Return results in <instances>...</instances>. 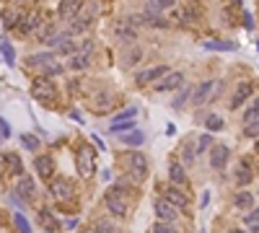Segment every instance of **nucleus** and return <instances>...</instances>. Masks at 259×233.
<instances>
[{"instance_id": "a211bd4d", "label": "nucleus", "mask_w": 259, "mask_h": 233, "mask_svg": "<svg viewBox=\"0 0 259 233\" xmlns=\"http://www.w3.org/2000/svg\"><path fill=\"white\" fill-rule=\"evenodd\" d=\"M114 99H117L114 93H99V96L91 99V109H94V112H109Z\"/></svg>"}, {"instance_id": "39448f33", "label": "nucleus", "mask_w": 259, "mask_h": 233, "mask_svg": "<svg viewBox=\"0 0 259 233\" xmlns=\"http://www.w3.org/2000/svg\"><path fill=\"white\" fill-rule=\"evenodd\" d=\"M125 161H127V168H130V174L135 176V181H143L148 176V161H145L143 153H127Z\"/></svg>"}, {"instance_id": "423d86ee", "label": "nucleus", "mask_w": 259, "mask_h": 233, "mask_svg": "<svg viewBox=\"0 0 259 233\" xmlns=\"http://www.w3.org/2000/svg\"><path fill=\"white\" fill-rule=\"evenodd\" d=\"M169 73H171L169 65H156V68H148V70H143V73L135 75V83H138V86H148V83L163 81V78L169 75Z\"/></svg>"}, {"instance_id": "c03bdc74", "label": "nucleus", "mask_w": 259, "mask_h": 233, "mask_svg": "<svg viewBox=\"0 0 259 233\" xmlns=\"http://www.w3.org/2000/svg\"><path fill=\"white\" fill-rule=\"evenodd\" d=\"M132 127H135V119L132 122H117V124H112V132H127Z\"/></svg>"}, {"instance_id": "0eeeda50", "label": "nucleus", "mask_w": 259, "mask_h": 233, "mask_svg": "<svg viewBox=\"0 0 259 233\" xmlns=\"http://www.w3.org/2000/svg\"><path fill=\"white\" fill-rule=\"evenodd\" d=\"M153 212H156L158 220H166V223H174L176 217H179V207L174 205V202H169L166 197L153 202Z\"/></svg>"}, {"instance_id": "09e8293b", "label": "nucleus", "mask_w": 259, "mask_h": 233, "mask_svg": "<svg viewBox=\"0 0 259 233\" xmlns=\"http://www.w3.org/2000/svg\"><path fill=\"white\" fill-rule=\"evenodd\" d=\"M243 26H246V29H251V26H254V19H251V13H246V16H243Z\"/></svg>"}, {"instance_id": "5701e85b", "label": "nucleus", "mask_w": 259, "mask_h": 233, "mask_svg": "<svg viewBox=\"0 0 259 233\" xmlns=\"http://www.w3.org/2000/svg\"><path fill=\"white\" fill-rule=\"evenodd\" d=\"M169 179H171V184H176V186L187 184V174H184V166H181V163H171V166H169Z\"/></svg>"}, {"instance_id": "864d4df0", "label": "nucleus", "mask_w": 259, "mask_h": 233, "mask_svg": "<svg viewBox=\"0 0 259 233\" xmlns=\"http://www.w3.org/2000/svg\"><path fill=\"white\" fill-rule=\"evenodd\" d=\"M231 233H246V230H238V228H233V230H231Z\"/></svg>"}, {"instance_id": "c9c22d12", "label": "nucleus", "mask_w": 259, "mask_h": 233, "mask_svg": "<svg viewBox=\"0 0 259 233\" xmlns=\"http://www.w3.org/2000/svg\"><path fill=\"white\" fill-rule=\"evenodd\" d=\"M3 60H6V65H13V62H16V52H13V47L8 44L6 37H3Z\"/></svg>"}, {"instance_id": "2f4dec72", "label": "nucleus", "mask_w": 259, "mask_h": 233, "mask_svg": "<svg viewBox=\"0 0 259 233\" xmlns=\"http://www.w3.org/2000/svg\"><path fill=\"white\" fill-rule=\"evenodd\" d=\"M197 145H189V143H184L181 145V158H184V163H194V158H197Z\"/></svg>"}, {"instance_id": "c85d7f7f", "label": "nucleus", "mask_w": 259, "mask_h": 233, "mask_svg": "<svg viewBox=\"0 0 259 233\" xmlns=\"http://www.w3.org/2000/svg\"><path fill=\"white\" fill-rule=\"evenodd\" d=\"M145 6H148V11L161 13L163 8H171V6H174V0H145Z\"/></svg>"}, {"instance_id": "79ce46f5", "label": "nucleus", "mask_w": 259, "mask_h": 233, "mask_svg": "<svg viewBox=\"0 0 259 233\" xmlns=\"http://www.w3.org/2000/svg\"><path fill=\"white\" fill-rule=\"evenodd\" d=\"M63 73H65V68L60 65V62H55V65H50V68L44 70L42 75H44V78H50V81H52V78H57V75H63Z\"/></svg>"}, {"instance_id": "6ab92c4d", "label": "nucleus", "mask_w": 259, "mask_h": 233, "mask_svg": "<svg viewBox=\"0 0 259 233\" xmlns=\"http://www.w3.org/2000/svg\"><path fill=\"white\" fill-rule=\"evenodd\" d=\"M3 163H6V168L11 171V174H16V176H21V174H24L21 158H19L16 153H3Z\"/></svg>"}, {"instance_id": "dca6fc26", "label": "nucleus", "mask_w": 259, "mask_h": 233, "mask_svg": "<svg viewBox=\"0 0 259 233\" xmlns=\"http://www.w3.org/2000/svg\"><path fill=\"white\" fill-rule=\"evenodd\" d=\"M34 168L42 179H52V171H55V161L50 155H37L34 158Z\"/></svg>"}, {"instance_id": "9d476101", "label": "nucleus", "mask_w": 259, "mask_h": 233, "mask_svg": "<svg viewBox=\"0 0 259 233\" xmlns=\"http://www.w3.org/2000/svg\"><path fill=\"white\" fill-rule=\"evenodd\" d=\"M39 29H42V16L39 13H24L21 16V24H19L21 34H34Z\"/></svg>"}, {"instance_id": "ea45409f", "label": "nucleus", "mask_w": 259, "mask_h": 233, "mask_svg": "<svg viewBox=\"0 0 259 233\" xmlns=\"http://www.w3.org/2000/svg\"><path fill=\"white\" fill-rule=\"evenodd\" d=\"M140 60H143V52L138 50V47H135V50H130V52H127V57H125V65H127V68H132L135 62H140Z\"/></svg>"}, {"instance_id": "6e6552de", "label": "nucleus", "mask_w": 259, "mask_h": 233, "mask_svg": "<svg viewBox=\"0 0 259 233\" xmlns=\"http://www.w3.org/2000/svg\"><path fill=\"white\" fill-rule=\"evenodd\" d=\"M104 202H106V210H109L114 217H125L127 215V197H122V194L109 189V194H106Z\"/></svg>"}, {"instance_id": "a18cd8bd", "label": "nucleus", "mask_w": 259, "mask_h": 233, "mask_svg": "<svg viewBox=\"0 0 259 233\" xmlns=\"http://www.w3.org/2000/svg\"><path fill=\"white\" fill-rule=\"evenodd\" d=\"M246 225H254V223H259V210H251L249 215H246V220H243Z\"/></svg>"}, {"instance_id": "4468645a", "label": "nucleus", "mask_w": 259, "mask_h": 233, "mask_svg": "<svg viewBox=\"0 0 259 233\" xmlns=\"http://www.w3.org/2000/svg\"><path fill=\"white\" fill-rule=\"evenodd\" d=\"M228 155H231V150H228V145H215L210 150V166L212 168H225V163H228Z\"/></svg>"}, {"instance_id": "5fc2aeb1", "label": "nucleus", "mask_w": 259, "mask_h": 233, "mask_svg": "<svg viewBox=\"0 0 259 233\" xmlns=\"http://www.w3.org/2000/svg\"><path fill=\"white\" fill-rule=\"evenodd\" d=\"M83 233H96V230H83Z\"/></svg>"}, {"instance_id": "7ed1b4c3", "label": "nucleus", "mask_w": 259, "mask_h": 233, "mask_svg": "<svg viewBox=\"0 0 259 233\" xmlns=\"http://www.w3.org/2000/svg\"><path fill=\"white\" fill-rule=\"evenodd\" d=\"M96 150L91 148V145H81L78 148V174L81 176H94V171H96Z\"/></svg>"}, {"instance_id": "a878e982", "label": "nucleus", "mask_w": 259, "mask_h": 233, "mask_svg": "<svg viewBox=\"0 0 259 233\" xmlns=\"http://www.w3.org/2000/svg\"><path fill=\"white\" fill-rule=\"evenodd\" d=\"M21 24V13H16V11H6L3 13V29L8 31V29H13V26H19Z\"/></svg>"}, {"instance_id": "cd10ccee", "label": "nucleus", "mask_w": 259, "mask_h": 233, "mask_svg": "<svg viewBox=\"0 0 259 233\" xmlns=\"http://www.w3.org/2000/svg\"><path fill=\"white\" fill-rule=\"evenodd\" d=\"M57 52H60V55H68V57H73V55H78V52H81V47L75 44V42H70V39H65L63 44L57 47Z\"/></svg>"}, {"instance_id": "ddd939ff", "label": "nucleus", "mask_w": 259, "mask_h": 233, "mask_svg": "<svg viewBox=\"0 0 259 233\" xmlns=\"http://www.w3.org/2000/svg\"><path fill=\"white\" fill-rule=\"evenodd\" d=\"M55 52H39V55H29L26 60V65L29 68H42V70H47L50 65H55Z\"/></svg>"}, {"instance_id": "8fccbe9b", "label": "nucleus", "mask_w": 259, "mask_h": 233, "mask_svg": "<svg viewBox=\"0 0 259 233\" xmlns=\"http://www.w3.org/2000/svg\"><path fill=\"white\" fill-rule=\"evenodd\" d=\"M65 228H68V230H73V228H78V217H70V220L65 223Z\"/></svg>"}, {"instance_id": "37998d69", "label": "nucleus", "mask_w": 259, "mask_h": 233, "mask_svg": "<svg viewBox=\"0 0 259 233\" xmlns=\"http://www.w3.org/2000/svg\"><path fill=\"white\" fill-rule=\"evenodd\" d=\"M153 233H179V230H176V225H174V223L161 220V223H156V225H153Z\"/></svg>"}, {"instance_id": "e433bc0d", "label": "nucleus", "mask_w": 259, "mask_h": 233, "mask_svg": "<svg viewBox=\"0 0 259 233\" xmlns=\"http://www.w3.org/2000/svg\"><path fill=\"white\" fill-rule=\"evenodd\" d=\"M243 135L246 137H259V117L251 119L249 124H243Z\"/></svg>"}, {"instance_id": "6e6d98bb", "label": "nucleus", "mask_w": 259, "mask_h": 233, "mask_svg": "<svg viewBox=\"0 0 259 233\" xmlns=\"http://www.w3.org/2000/svg\"><path fill=\"white\" fill-rule=\"evenodd\" d=\"M233 3H238V6H241V0H233Z\"/></svg>"}, {"instance_id": "473e14b6", "label": "nucleus", "mask_w": 259, "mask_h": 233, "mask_svg": "<svg viewBox=\"0 0 259 233\" xmlns=\"http://www.w3.org/2000/svg\"><path fill=\"white\" fill-rule=\"evenodd\" d=\"M251 202H254V197H251L249 192H238L236 199H233V205L241 207V210H246V207H251Z\"/></svg>"}, {"instance_id": "f03ea898", "label": "nucleus", "mask_w": 259, "mask_h": 233, "mask_svg": "<svg viewBox=\"0 0 259 233\" xmlns=\"http://www.w3.org/2000/svg\"><path fill=\"white\" fill-rule=\"evenodd\" d=\"M32 96L39 99V101H44V104H50V101H55L57 91H55V86H52L50 78L39 75V78H34V83H32Z\"/></svg>"}, {"instance_id": "393cba45", "label": "nucleus", "mask_w": 259, "mask_h": 233, "mask_svg": "<svg viewBox=\"0 0 259 233\" xmlns=\"http://www.w3.org/2000/svg\"><path fill=\"white\" fill-rule=\"evenodd\" d=\"M205 50H218V52H233L236 44L233 42H205Z\"/></svg>"}, {"instance_id": "4c0bfd02", "label": "nucleus", "mask_w": 259, "mask_h": 233, "mask_svg": "<svg viewBox=\"0 0 259 233\" xmlns=\"http://www.w3.org/2000/svg\"><path fill=\"white\" fill-rule=\"evenodd\" d=\"M256 114H259V99H256V101L246 109V112H243V117H241V119H243V124H249L251 119H256Z\"/></svg>"}, {"instance_id": "20e7f679", "label": "nucleus", "mask_w": 259, "mask_h": 233, "mask_svg": "<svg viewBox=\"0 0 259 233\" xmlns=\"http://www.w3.org/2000/svg\"><path fill=\"white\" fill-rule=\"evenodd\" d=\"M50 194H52L57 202H68V199H73V194H75L73 181H70V179H65V176L52 179V181H50Z\"/></svg>"}, {"instance_id": "f3484780", "label": "nucleus", "mask_w": 259, "mask_h": 233, "mask_svg": "<svg viewBox=\"0 0 259 233\" xmlns=\"http://www.w3.org/2000/svg\"><path fill=\"white\" fill-rule=\"evenodd\" d=\"M163 197L169 199V202H174V205H176L179 210H184V207L189 205V197H187L184 192H181V189H176V184H174V186H169V189L163 192Z\"/></svg>"}, {"instance_id": "aec40b11", "label": "nucleus", "mask_w": 259, "mask_h": 233, "mask_svg": "<svg viewBox=\"0 0 259 233\" xmlns=\"http://www.w3.org/2000/svg\"><path fill=\"white\" fill-rule=\"evenodd\" d=\"M251 179H254V174H251L249 163L241 161L238 168H236V184H238V186H246V184H251Z\"/></svg>"}, {"instance_id": "de8ad7c7", "label": "nucleus", "mask_w": 259, "mask_h": 233, "mask_svg": "<svg viewBox=\"0 0 259 233\" xmlns=\"http://www.w3.org/2000/svg\"><path fill=\"white\" fill-rule=\"evenodd\" d=\"M0 132H3V140H8L11 137V124L3 119V122H0Z\"/></svg>"}, {"instance_id": "58836bf2", "label": "nucleus", "mask_w": 259, "mask_h": 233, "mask_svg": "<svg viewBox=\"0 0 259 233\" xmlns=\"http://www.w3.org/2000/svg\"><path fill=\"white\" fill-rule=\"evenodd\" d=\"M21 143H24V148H29V150H37L39 148V137L37 135H21Z\"/></svg>"}, {"instance_id": "9b49d317", "label": "nucleus", "mask_w": 259, "mask_h": 233, "mask_svg": "<svg viewBox=\"0 0 259 233\" xmlns=\"http://www.w3.org/2000/svg\"><path fill=\"white\" fill-rule=\"evenodd\" d=\"M181 83H184V75H181V73H169L163 81L156 83V91L158 93H169V91H176Z\"/></svg>"}, {"instance_id": "412c9836", "label": "nucleus", "mask_w": 259, "mask_h": 233, "mask_svg": "<svg viewBox=\"0 0 259 233\" xmlns=\"http://www.w3.org/2000/svg\"><path fill=\"white\" fill-rule=\"evenodd\" d=\"M88 65H91V55L83 52V50L68 60V68H70V70H83V68H88Z\"/></svg>"}, {"instance_id": "3c124183", "label": "nucleus", "mask_w": 259, "mask_h": 233, "mask_svg": "<svg viewBox=\"0 0 259 233\" xmlns=\"http://www.w3.org/2000/svg\"><path fill=\"white\" fill-rule=\"evenodd\" d=\"M207 202H210V194L205 192V194H202V202H200V207H207Z\"/></svg>"}, {"instance_id": "603ef678", "label": "nucleus", "mask_w": 259, "mask_h": 233, "mask_svg": "<svg viewBox=\"0 0 259 233\" xmlns=\"http://www.w3.org/2000/svg\"><path fill=\"white\" fill-rule=\"evenodd\" d=\"M249 228H251L254 233H259V223H254V225H249Z\"/></svg>"}, {"instance_id": "4d7b16f0", "label": "nucleus", "mask_w": 259, "mask_h": 233, "mask_svg": "<svg viewBox=\"0 0 259 233\" xmlns=\"http://www.w3.org/2000/svg\"><path fill=\"white\" fill-rule=\"evenodd\" d=\"M256 150H259V140H256Z\"/></svg>"}, {"instance_id": "7c9ffc66", "label": "nucleus", "mask_w": 259, "mask_h": 233, "mask_svg": "<svg viewBox=\"0 0 259 233\" xmlns=\"http://www.w3.org/2000/svg\"><path fill=\"white\" fill-rule=\"evenodd\" d=\"M135 117H138V109H135V106H130V109H125V112H119V114H114L112 124H117V122H132Z\"/></svg>"}, {"instance_id": "49530a36", "label": "nucleus", "mask_w": 259, "mask_h": 233, "mask_svg": "<svg viewBox=\"0 0 259 233\" xmlns=\"http://www.w3.org/2000/svg\"><path fill=\"white\" fill-rule=\"evenodd\" d=\"M99 230L101 233H114V225L109 220H99Z\"/></svg>"}, {"instance_id": "f8f14e48", "label": "nucleus", "mask_w": 259, "mask_h": 233, "mask_svg": "<svg viewBox=\"0 0 259 233\" xmlns=\"http://www.w3.org/2000/svg\"><path fill=\"white\" fill-rule=\"evenodd\" d=\"M254 93V86L249 83V81H241L238 86H236V91H233V99H231V109H238L243 101H246L249 96Z\"/></svg>"}, {"instance_id": "bb28decb", "label": "nucleus", "mask_w": 259, "mask_h": 233, "mask_svg": "<svg viewBox=\"0 0 259 233\" xmlns=\"http://www.w3.org/2000/svg\"><path fill=\"white\" fill-rule=\"evenodd\" d=\"M223 119L218 117V114H207V119H205V127H207V132H220L223 130Z\"/></svg>"}, {"instance_id": "72a5a7b5", "label": "nucleus", "mask_w": 259, "mask_h": 233, "mask_svg": "<svg viewBox=\"0 0 259 233\" xmlns=\"http://www.w3.org/2000/svg\"><path fill=\"white\" fill-rule=\"evenodd\" d=\"M13 223H16L19 233H32V225H29V220L24 217V212H16V215H13Z\"/></svg>"}, {"instance_id": "a19ab883", "label": "nucleus", "mask_w": 259, "mask_h": 233, "mask_svg": "<svg viewBox=\"0 0 259 233\" xmlns=\"http://www.w3.org/2000/svg\"><path fill=\"white\" fill-rule=\"evenodd\" d=\"M210 145H212V135H210V132L200 135V140H197V153H205Z\"/></svg>"}, {"instance_id": "4be33fe9", "label": "nucleus", "mask_w": 259, "mask_h": 233, "mask_svg": "<svg viewBox=\"0 0 259 233\" xmlns=\"http://www.w3.org/2000/svg\"><path fill=\"white\" fill-rule=\"evenodd\" d=\"M16 192H19L24 199H32V197L37 194V184H34L32 179H19V184H16Z\"/></svg>"}, {"instance_id": "1a4fd4ad", "label": "nucleus", "mask_w": 259, "mask_h": 233, "mask_svg": "<svg viewBox=\"0 0 259 233\" xmlns=\"http://www.w3.org/2000/svg\"><path fill=\"white\" fill-rule=\"evenodd\" d=\"M81 11H83V0H60L57 6V13L63 19H78Z\"/></svg>"}, {"instance_id": "f704fd0d", "label": "nucleus", "mask_w": 259, "mask_h": 233, "mask_svg": "<svg viewBox=\"0 0 259 233\" xmlns=\"http://www.w3.org/2000/svg\"><path fill=\"white\" fill-rule=\"evenodd\" d=\"M86 29H88V19H75L70 24V29H68V34L73 37V34H81V31H86Z\"/></svg>"}, {"instance_id": "13d9d810", "label": "nucleus", "mask_w": 259, "mask_h": 233, "mask_svg": "<svg viewBox=\"0 0 259 233\" xmlns=\"http://www.w3.org/2000/svg\"><path fill=\"white\" fill-rule=\"evenodd\" d=\"M256 47H259V44H256Z\"/></svg>"}, {"instance_id": "c756f323", "label": "nucleus", "mask_w": 259, "mask_h": 233, "mask_svg": "<svg viewBox=\"0 0 259 233\" xmlns=\"http://www.w3.org/2000/svg\"><path fill=\"white\" fill-rule=\"evenodd\" d=\"M192 93H194V91H192L189 86H187V88H181V91H179V96L171 101V106H174V109H181V106H184V104L189 101V96H192Z\"/></svg>"}, {"instance_id": "b1692460", "label": "nucleus", "mask_w": 259, "mask_h": 233, "mask_svg": "<svg viewBox=\"0 0 259 233\" xmlns=\"http://www.w3.org/2000/svg\"><path fill=\"white\" fill-rule=\"evenodd\" d=\"M125 145H130V148H140L143 143H145V135L140 132V130H135V132H127V135H122L119 137Z\"/></svg>"}, {"instance_id": "f257e3e1", "label": "nucleus", "mask_w": 259, "mask_h": 233, "mask_svg": "<svg viewBox=\"0 0 259 233\" xmlns=\"http://www.w3.org/2000/svg\"><path fill=\"white\" fill-rule=\"evenodd\" d=\"M220 88H223V83H220V81H202L200 86L194 88V96H192V99H194V104H197V106H205V104H210L212 99L218 96Z\"/></svg>"}, {"instance_id": "2eb2a0df", "label": "nucleus", "mask_w": 259, "mask_h": 233, "mask_svg": "<svg viewBox=\"0 0 259 233\" xmlns=\"http://www.w3.org/2000/svg\"><path fill=\"white\" fill-rule=\"evenodd\" d=\"M114 34H117L122 42H135V37H138V29L132 26V21H117V24H114Z\"/></svg>"}]
</instances>
